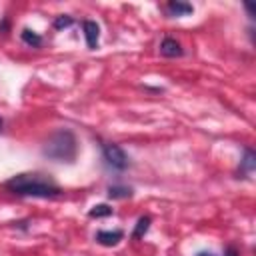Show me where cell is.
I'll return each mask as SVG.
<instances>
[{
    "mask_svg": "<svg viewBox=\"0 0 256 256\" xmlns=\"http://www.w3.org/2000/svg\"><path fill=\"white\" fill-rule=\"evenodd\" d=\"M166 10H168L170 16H186V14L194 12L192 4H188V2H180V0H170V2L166 4Z\"/></svg>",
    "mask_w": 256,
    "mask_h": 256,
    "instance_id": "obj_7",
    "label": "cell"
},
{
    "mask_svg": "<svg viewBox=\"0 0 256 256\" xmlns=\"http://www.w3.org/2000/svg\"><path fill=\"white\" fill-rule=\"evenodd\" d=\"M20 38H22L28 46H32V48H38V46L42 44V36L36 34L34 30H30V28H24V30L20 32Z\"/></svg>",
    "mask_w": 256,
    "mask_h": 256,
    "instance_id": "obj_9",
    "label": "cell"
},
{
    "mask_svg": "<svg viewBox=\"0 0 256 256\" xmlns=\"http://www.w3.org/2000/svg\"><path fill=\"white\" fill-rule=\"evenodd\" d=\"M72 16H68V14H62V16H58L56 20H54V28L56 30H60V28H68V26H72Z\"/></svg>",
    "mask_w": 256,
    "mask_h": 256,
    "instance_id": "obj_13",
    "label": "cell"
},
{
    "mask_svg": "<svg viewBox=\"0 0 256 256\" xmlns=\"http://www.w3.org/2000/svg\"><path fill=\"white\" fill-rule=\"evenodd\" d=\"M6 190L18 196L32 198H56L60 194V186L48 176L40 172H22L6 180Z\"/></svg>",
    "mask_w": 256,
    "mask_h": 256,
    "instance_id": "obj_1",
    "label": "cell"
},
{
    "mask_svg": "<svg viewBox=\"0 0 256 256\" xmlns=\"http://www.w3.org/2000/svg\"><path fill=\"white\" fill-rule=\"evenodd\" d=\"M102 154H104V160L108 166L116 168V170H126L130 160H128V154L124 152L122 146L118 144H104L102 146Z\"/></svg>",
    "mask_w": 256,
    "mask_h": 256,
    "instance_id": "obj_3",
    "label": "cell"
},
{
    "mask_svg": "<svg viewBox=\"0 0 256 256\" xmlns=\"http://www.w3.org/2000/svg\"><path fill=\"white\" fill-rule=\"evenodd\" d=\"M2 126H4V120H2V118H0V130H2Z\"/></svg>",
    "mask_w": 256,
    "mask_h": 256,
    "instance_id": "obj_16",
    "label": "cell"
},
{
    "mask_svg": "<svg viewBox=\"0 0 256 256\" xmlns=\"http://www.w3.org/2000/svg\"><path fill=\"white\" fill-rule=\"evenodd\" d=\"M108 196L110 198H130L132 196V188H128V186H110L108 188Z\"/></svg>",
    "mask_w": 256,
    "mask_h": 256,
    "instance_id": "obj_12",
    "label": "cell"
},
{
    "mask_svg": "<svg viewBox=\"0 0 256 256\" xmlns=\"http://www.w3.org/2000/svg\"><path fill=\"white\" fill-rule=\"evenodd\" d=\"M196 256H214V254H210V252H198Z\"/></svg>",
    "mask_w": 256,
    "mask_h": 256,
    "instance_id": "obj_15",
    "label": "cell"
},
{
    "mask_svg": "<svg viewBox=\"0 0 256 256\" xmlns=\"http://www.w3.org/2000/svg\"><path fill=\"white\" fill-rule=\"evenodd\" d=\"M226 256H238V252H236L234 248H228V250H226Z\"/></svg>",
    "mask_w": 256,
    "mask_h": 256,
    "instance_id": "obj_14",
    "label": "cell"
},
{
    "mask_svg": "<svg viewBox=\"0 0 256 256\" xmlns=\"http://www.w3.org/2000/svg\"><path fill=\"white\" fill-rule=\"evenodd\" d=\"M148 228H150V216H142V218H138L136 228H134V232H132V238H134V240L142 238V236L148 232Z\"/></svg>",
    "mask_w": 256,
    "mask_h": 256,
    "instance_id": "obj_10",
    "label": "cell"
},
{
    "mask_svg": "<svg viewBox=\"0 0 256 256\" xmlns=\"http://www.w3.org/2000/svg\"><path fill=\"white\" fill-rule=\"evenodd\" d=\"M42 152H44V156H48L54 162H68V164H72L76 160V154H78V140H76L72 130H64L62 128V130H56L44 142Z\"/></svg>",
    "mask_w": 256,
    "mask_h": 256,
    "instance_id": "obj_2",
    "label": "cell"
},
{
    "mask_svg": "<svg viewBox=\"0 0 256 256\" xmlns=\"http://www.w3.org/2000/svg\"><path fill=\"white\" fill-rule=\"evenodd\" d=\"M254 168H256V154H254L250 148H246L244 158H242V162H240V172H242V174H250Z\"/></svg>",
    "mask_w": 256,
    "mask_h": 256,
    "instance_id": "obj_8",
    "label": "cell"
},
{
    "mask_svg": "<svg viewBox=\"0 0 256 256\" xmlns=\"http://www.w3.org/2000/svg\"><path fill=\"white\" fill-rule=\"evenodd\" d=\"M82 28H84V38H86V46L90 50H94L98 46V38H100V28L94 20H84L82 22Z\"/></svg>",
    "mask_w": 256,
    "mask_h": 256,
    "instance_id": "obj_4",
    "label": "cell"
},
{
    "mask_svg": "<svg viewBox=\"0 0 256 256\" xmlns=\"http://www.w3.org/2000/svg\"><path fill=\"white\" fill-rule=\"evenodd\" d=\"M114 210L108 206V204H96V206H92L90 210H88V216L90 218H106V216H110Z\"/></svg>",
    "mask_w": 256,
    "mask_h": 256,
    "instance_id": "obj_11",
    "label": "cell"
},
{
    "mask_svg": "<svg viewBox=\"0 0 256 256\" xmlns=\"http://www.w3.org/2000/svg\"><path fill=\"white\" fill-rule=\"evenodd\" d=\"M182 46H180V42L176 40V38H170V36H166L164 40H162V44H160V54L162 56H166V58H176V56H182Z\"/></svg>",
    "mask_w": 256,
    "mask_h": 256,
    "instance_id": "obj_6",
    "label": "cell"
},
{
    "mask_svg": "<svg viewBox=\"0 0 256 256\" xmlns=\"http://www.w3.org/2000/svg\"><path fill=\"white\" fill-rule=\"evenodd\" d=\"M124 238L122 230H98L96 232V242L102 246H116Z\"/></svg>",
    "mask_w": 256,
    "mask_h": 256,
    "instance_id": "obj_5",
    "label": "cell"
}]
</instances>
